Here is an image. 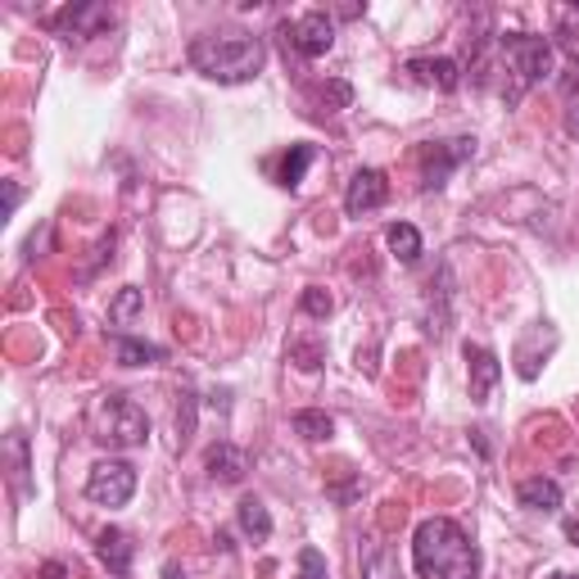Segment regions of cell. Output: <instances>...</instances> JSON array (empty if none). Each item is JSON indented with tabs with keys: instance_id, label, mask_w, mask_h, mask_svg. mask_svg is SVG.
<instances>
[{
	"instance_id": "cell-1",
	"label": "cell",
	"mask_w": 579,
	"mask_h": 579,
	"mask_svg": "<svg viewBox=\"0 0 579 579\" xmlns=\"http://www.w3.org/2000/svg\"><path fill=\"white\" fill-rule=\"evenodd\" d=\"M412 566L421 579H475L480 575V552L475 543L462 534L458 521L434 517L416 526L412 539Z\"/></svg>"
},
{
	"instance_id": "cell-2",
	"label": "cell",
	"mask_w": 579,
	"mask_h": 579,
	"mask_svg": "<svg viewBox=\"0 0 579 579\" xmlns=\"http://www.w3.org/2000/svg\"><path fill=\"white\" fill-rule=\"evenodd\" d=\"M190 63L204 72L208 82H223V87H236V82H249L263 72V41L249 37V32H204L190 41Z\"/></svg>"
},
{
	"instance_id": "cell-3",
	"label": "cell",
	"mask_w": 579,
	"mask_h": 579,
	"mask_svg": "<svg viewBox=\"0 0 579 579\" xmlns=\"http://www.w3.org/2000/svg\"><path fill=\"white\" fill-rule=\"evenodd\" d=\"M91 440L105 449H140L150 440V416L127 394H100L91 403Z\"/></svg>"
},
{
	"instance_id": "cell-4",
	"label": "cell",
	"mask_w": 579,
	"mask_h": 579,
	"mask_svg": "<svg viewBox=\"0 0 579 579\" xmlns=\"http://www.w3.org/2000/svg\"><path fill=\"white\" fill-rule=\"evenodd\" d=\"M498 46H502V59H507V68H512V100H521L534 82H543L548 72H552V41L548 37H534V32H507V37H498Z\"/></svg>"
},
{
	"instance_id": "cell-5",
	"label": "cell",
	"mask_w": 579,
	"mask_h": 579,
	"mask_svg": "<svg viewBox=\"0 0 579 579\" xmlns=\"http://www.w3.org/2000/svg\"><path fill=\"white\" fill-rule=\"evenodd\" d=\"M471 155H475V140H471V136H458V140H430L425 150L416 155V164H421V190H440V186L449 181V173L462 168Z\"/></svg>"
},
{
	"instance_id": "cell-6",
	"label": "cell",
	"mask_w": 579,
	"mask_h": 579,
	"mask_svg": "<svg viewBox=\"0 0 579 579\" xmlns=\"http://www.w3.org/2000/svg\"><path fill=\"white\" fill-rule=\"evenodd\" d=\"M136 493V467L127 462H96L91 475H87V498L100 502V507H122L127 498Z\"/></svg>"
},
{
	"instance_id": "cell-7",
	"label": "cell",
	"mask_w": 579,
	"mask_h": 579,
	"mask_svg": "<svg viewBox=\"0 0 579 579\" xmlns=\"http://www.w3.org/2000/svg\"><path fill=\"white\" fill-rule=\"evenodd\" d=\"M281 37L295 46L304 59H322V55L335 46V19H331L326 10H313V14L295 19V23H285Z\"/></svg>"
},
{
	"instance_id": "cell-8",
	"label": "cell",
	"mask_w": 579,
	"mask_h": 579,
	"mask_svg": "<svg viewBox=\"0 0 579 579\" xmlns=\"http://www.w3.org/2000/svg\"><path fill=\"white\" fill-rule=\"evenodd\" d=\"M50 28L63 41H87V37H100V32L114 28V10L109 6H68L50 19Z\"/></svg>"
},
{
	"instance_id": "cell-9",
	"label": "cell",
	"mask_w": 579,
	"mask_h": 579,
	"mask_svg": "<svg viewBox=\"0 0 579 579\" xmlns=\"http://www.w3.org/2000/svg\"><path fill=\"white\" fill-rule=\"evenodd\" d=\"M385 199H390V181H385V173L362 168V173H353V181H349V190H344V213H349V217L376 213Z\"/></svg>"
},
{
	"instance_id": "cell-10",
	"label": "cell",
	"mask_w": 579,
	"mask_h": 579,
	"mask_svg": "<svg viewBox=\"0 0 579 579\" xmlns=\"http://www.w3.org/2000/svg\"><path fill=\"white\" fill-rule=\"evenodd\" d=\"M467 376H471V403H489L493 385L502 381V362L484 344H467Z\"/></svg>"
},
{
	"instance_id": "cell-11",
	"label": "cell",
	"mask_w": 579,
	"mask_h": 579,
	"mask_svg": "<svg viewBox=\"0 0 579 579\" xmlns=\"http://www.w3.org/2000/svg\"><path fill=\"white\" fill-rule=\"evenodd\" d=\"M408 78L421 82V87H434V91H458L462 68L444 55H416V59H408Z\"/></svg>"
},
{
	"instance_id": "cell-12",
	"label": "cell",
	"mask_w": 579,
	"mask_h": 579,
	"mask_svg": "<svg viewBox=\"0 0 579 579\" xmlns=\"http://www.w3.org/2000/svg\"><path fill=\"white\" fill-rule=\"evenodd\" d=\"M204 471H208V480H217V484H241L245 471H249V453L223 440V444H213V449L204 453Z\"/></svg>"
},
{
	"instance_id": "cell-13",
	"label": "cell",
	"mask_w": 579,
	"mask_h": 579,
	"mask_svg": "<svg viewBox=\"0 0 579 579\" xmlns=\"http://www.w3.org/2000/svg\"><path fill=\"white\" fill-rule=\"evenodd\" d=\"M96 552H100V561L118 575V579H127L131 575V557H136V543H131V534H122V530H100V539H96Z\"/></svg>"
},
{
	"instance_id": "cell-14",
	"label": "cell",
	"mask_w": 579,
	"mask_h": 579,
	"mask_svg": "<svg viewBox=\"0 0 579 579\" xmlns=\"http://www.w3.org/2000/svg\"><path fill=\"white\" fill-rule=\"evenodd\" d=\"M517 498H521V507H530V512H557L561 507V484L557 480H548V475H530V480H521L517 484Z\"/></svg>"
},
{
	"instance_id": "cell-15",
	"label": "cell",
	"mask_w": 579,
	"mask_h": 579,
	"mask_svg": "<svg viewBox=\"0 0 579 579\" xmlns=\"http://www.w3.org/2000/svg\"><path fill=\"white\" fill-rule=\"evenodd\" d=\"M6 471H10V484H14V493L19 498H28L32 493V480H28V434L23 430H10L6 434Z\"/></svg>"
},
{
	"instance_id": "cell-16",
	"label": "cell",
	"mask_w": 579,
	"mask_h": 579,
	"mask_svg": "<svg viewBox=\"0 0 579 579\" xmlns=\"http://www.w3.org/2000/svg\"><path fill=\"white\" fill-rule=\"evenodd\" d=\"M357 566H362V579H399V557H394V548L381 543V539L362 543Z\"/></svg>"
},
{
	"instance_id": "cell-17",
	"label": "cell",
	"mask_w": 579,
	"mask_h": 579,
	"mask_svg": "<svg viewBox=\"0 0 579 579\" xmlns=\"http://www.w3.org/2000/svg\"><path fill=\"white\" fill-rule=\"evenodd\" d=\"M114 353H118V367H150V362H164L159 344H145V340H131V335H118Z\"/></svg>"
},
{
	"instance_id": "cell-18",
	"label": "cell",
	"mask_w": 579,
	"mask_h": 579,
	"mask_svg": "<svg viewBox=\"0 0 579 579\" xmlns=\"http://www.w3.org/2000/svg\"><path fill=\"white\" fill-rule=\"evenodd\" d=\"M236 521H241V530H245L254 543L272 539V517H267L263 498H241V507H236Z\"/></svg>"
},
{
	"instance_id": "cell-19",
	"label": "cell",
	"mask_w": 579,
	"mask_h": 579,
	"mask_svg": "<svg viewBox=\"0 0 579 579\" xmlns=\"http://www.w3.org/2000/svg\"><path fill=\"white\" fill-rule=\"evenodd\" d=\"M317 159V150L313 145H290V155L281 159V173H276V181L285 186V190H295L300 181H304V173H308V164Z\"/></svg>"
},
{
	"instance_id": "cell-20",
	"label": "cell",
	"mask_w": 579,
	"mask_h": 579,
	"mask_svg": "<svg viewBox=\"0 0 579 579\" xmlns=\"http://www.w3.org/2000/svg\"><path fill=\"white\" fill-rule=\"evenodd\" d=\"M385 241H390V249H394V258H399V263H416V258L425 254L421 232H416L412 223H394V227L385 232Z\"/></svg>"
},
{
	"instance_id": "cell-21",
	"label": "cell",
	"mask_w": 579,
	"mask_h": 579,
	"mask_svg": "<svg viewBox=\"0 0 579 579\" xmlns=\"http://www.w3.org/2000/svg\"><path fill=\"white\" fill-rule=\"evenodd\" d=\"M290 425H295V434H304V440H313V444H322V440H331V434H335V421L326 412H317V408L295 412V416H290Z\"/></svg>"
},
{
	"instance_id": "cell-22",
	"label": "cell",
	"mask_w": 579,
	"mask_h": 579,
	"mask_svg": "<svg viewBox=\"0 0 579 579\" xmlns=\"http://www.w3.org/2000/svg\"><path fill=\"white\" fill-rule=\"evenodd\" d=\"M552 19H557V46L579 63V6H557Z\"/></svg>"
},
{
	"instance_id": "cell-23",
	"label": "cell",
	"mask_w": 579,
	"mask_h": 579,
	"mask_svg": "<svg viewBox=\"0 0 579 579\" xmlns=\"http://www.w3.org/2000/svg\"><path fill=\"white\" fill-rule=\"evenodd\" d=\"M140 308H145V295H140L136 285H127V290H118V300L109 304V322H118V326H122V322H131Z\"/></svg>"
},
{
	"instance_id": "cell-24",
	"label": "cell",
	"mask_w": 579,
	"mask_h": 579,
	"mask_svg": "<svg viewBox=\"0 0 579 579\" xmlns=\"http://www.w3.org/2000/svg\"><path fill=\"white\" fill-rule=\"evenodd\" d=\"M290 357H295L304 372H317V367H322V344H313V340H295V344H290Z\"/></svg>"
},
{
	"instance_id": "cell-25",
	"label": "cell",
	"mask_w": 579,
	"mask_h": 579,
	"mask_svg": "<svg viewBox=\"0 0 579 579\" xmlns=\"http://www.w3.org/2000/svg\"><path fill=\"white\" fill-rule=\"evenodd\" d=\"M300 308H304L308 317H331V308H335V304H331V295H326V290L308 285V290H304V300H300Z\"/></svg>"
},
{
	"instance_id": "cell-26",
	"label": "cell",
	"mask_w": 579,
	"mask_h": 579,
	"mask_svg": "<svg viewBox=\"0 0 579 579\" xmlns=\"http://www.w3.org/2000/svg\"><path fill=\"white\" fill-rule=\"evenodd\" d=\"M300 579H331L326 557H322L317 548H304V552H300Z\"/></svg>"
},
{
	"instance_id": "cell-27",
	"label": "cell",
	"mask_w": 579,
	"mask_h": 579,
	"mask_svg": "<svg viewBox=\"0 0 579 579\" xmlns=\"http://www.w3.org/2000/svg\"><path fill=\"white\" fill-rule=\"evenodd\" d=\"M177 425H181V440L195 434V394H181V412H177Z\"/></svg>"
},
{
	"instance_id": "cell-28",
	"label": "cell",
	"mask_w": 579,
	"mask_h": 579,
	"mask_svg": "<svg viewBox=\"0 0 579 579\" xmlns=\"http://www.w3.org/2000/svg\"><path fill=\"white\" fill-rule=\"evenodd\" d=\"M19 199H23V190H19L14 181H6V213H14V208H19Z\"/></svg>"
},
{
	"instance_id": "cell-29",
	"label": "cell",
	"mask_w": 579,
	"mask_h": 579,
	"mask_svg": "<svg viewBox=\"0 0 579 579\" xmlns=\"http://www.w3.org/2000/svg\"><path fill=\"white\" fill-rule=\"evenodd\" d=\"M63 575H68L63 561H46V566H41V579H63Z\"/></svg>"
},
{
	"instance_id": "cell-30",
	"label": "cell",
	"mask_w": 579,
	"mask_h": 579,
	"mask_svg": "<svg viewBox=\"0 0 579 579\" xmlns=\"http://www.w3.org/2000/svg\"><path fill=\"white\" fill-rule=\"evenodd\" d=\"M566 539H570V543H579V521H566Z\"/></svg>"
},
{
	"instance_id": "cell-31",
	"label": "cell",
	"mask_w": 579,
	"mask_h": 579,
	"mask_svg": "<svg viewBox=\"0 0 579 579\" xmlns=\"http://www.w3.org/2000/svg\"><path fill=\"white\" fill-rule=\"evenodd\" d=\"M164 579H186V575H181V566H168V570H164Z\"/></svg>"
},
{
	"instance_id": "cell-32",
	"label": "cell",
	"mask_w": 579,
	"mask_h": 579,
	"mask_svg": "<svg viewBox=\"0 0 579 579\" xmlns=\"http://www.w3.org/2000/svg\"><path fill=\"white\" fill-rule=\"evenodd\" d=\"M552 579H579V575H552Z\"/></svg>"
}]
</instances>
